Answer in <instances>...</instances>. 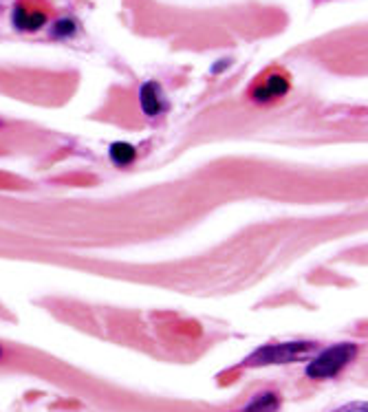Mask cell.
<instances>
[{
	"label": "cell",
	"mask_w": 368,
	"mask_h": 412,
	"mask_svg": "<svg viewBox=\"0 0 368 412\" xmlns=\"http://www.w3.org/2000/svg\"><path fill=\"white\" fill-rule=\"evenodd\" d=\"M355 355H358V346L355 344H335V346L327 349L324 353H320L316 360L307 366V375L311 379L335 377Z\"/></svg>",
	"instance_id": "6da1fadb"
},
{
	"label": "cell",
	"mask_w": 368,
	"mask_h": 412,
	"mask_svg": "<svg viewBox=\"0 0 368 412\" xmlns=\"http://www.w3.org/2000/svg\"><path fill=\"white\" fill-rule=\"evenodd\" d=\"M314 344L309 342H289V344H269L263 346L253 353L251 357H247L245 364L247 366H269V364H287V362H295L304 357Z\"/></svg>",
	"instance_id": "7a4b0ae2"
},
{
	"label": "cell",
	"mask_w": 368,
	"mask_h": 412,
	"mask_svg": "<svg viewBox=\"0 0 368 412\" xmlns=\"http://www.w3.org/2000/svg\"><path fill=\"white\" fill-rule=\"evenodd\" d=\"M13 22H16L18 29L36 31V29H40V26L47 22V16L42 11H27V9L18 7L16 13H13Z\"/></svg>",
	"instance_id": "3957f363"
},
{
	"label": "cell",
	"mask_w": 368,
	"mask_h": 412,
	"mask_svg": "<svg viewBox=\"0 0 368 412\" xmlns=\"http://www.w3.org/2000/svg\"><path fill=\"white\" fill-rule=\"evenodd\" d=\"M287 91H289V82L282 77V75H272V77L267 79V84L256 91V98L260 102H265V100L278 98V95H285Z\"/></svg>",
	"instance_id": "277c9868"
},
{
	"label": "cell",
	"mask_w": 368,
	"mask_h": 412,
	"mask_svg": "<svg viewBox=\"0 0 368 412\" xmlns=\"http://www.w3.org/2000/svg\"><path fill=\"white\" fill-rule=\"evenodd\" d=\"M280 406V399L276 392H263L256 399H251L243 412H276Z\"/></svg>",
	"instance_id": "5b68a950"
},
{
	"label": "cell",
	"mask_w": 368,
	"mask_h": 412,
	"mask_svg": "<svg viewBox=\"0 0 368 412\" xmlns=\"http://www.w3.org/2000/svg\"><path fill=\"white\" fill-rule=\"evenodd\" d=\"M141 108H144L146 115H157L161 111V102L157 98V89L154 84H146L141 89Z\"/></svg>",
	"instance_id": "8992f818"
},
{
	"label": "cell",
	"mask_w": 368,
	"mask_h": 412,
	"mask_svg": "<svg viewBox=\"0 0 368 412\" xmlns=\"http://www.w3.org/2000/svg\"><path fill=\"white\" fill-rule=\"evenodd\" d=\"M110 157L117 166H126V163H131L135 159V148L131 144H124V142L112 144L110 146Z\"/></svg>",
	"instance_id": "52a82bcc"
},
{
	"label": "cell",
	"mask_w": 368,
	"mask_h": 412,
	"mask_svg": "<svg viewBox=\"0 0 368 412\" xmlns=\"http://www.w3.org/2000/svg\"><path fill=\"white\" fill-rule=\"evenodd\" d=\"M73 31H75V24L71 22V20H62V22L55 24V33H58V36H68V33H73Z\"/></svg>",
	"instance_id": "ba28073f"
},
{
	"label": "cell",
	"mask_w": 368,
	"mask_h": 412,
	"mask_svg": "<svg viewBox=\"0 0 368 412\" xmlns=\"http://www.w3.org/2000/svg\"><path fill=\"white\" fill-rule=\"evenodd\" d=\"M335 412H366V404H348V406H342V408H337Z\"/></svg>",
	"instance_id": "9c48e42d"
},
{
	"label": "cell",
	"mask_w": 368,
	"mask_h": 412,
	"mask_svg": "<svg viewBox=\"0 0 368 412\" xmlns=\"http://www.w3.org/2000/svg\"><path fill=\"white\" fill-rule=\"evenodd\" d=\"M0 355H3V349H0Z\"/></svg>",
	"instance_id": "30bf717a"
}]
</instances>
